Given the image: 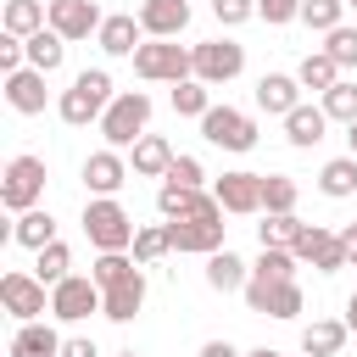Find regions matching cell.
<instances>
[{"instance_id":"obj_9","label":"cell","mask_w":357,"mask_h":357,"mask_svg":"<svg viewBox=\"0 0 357 357\" xmlns=\"http://www.w3.org/2000/svg\"><path fill=\"white\" fill-rule=\"evenodd\" d=\"M245 307L251 312H262V318H279V324H290V318H301V307H307V296H301V284L296 279H245Z\"/></svg>"},{"instance_id":"obj_16","label":"cell","mask_w":357,"mask_h":357,"mask_svg":"<svg viewBox=\"0 0 357 357\" xmlns=\"http://www.w3.org/2000/svg\"><path fill=\"white\" fill-rule=\"evenodd\" d=\"M50 73H39V67H17V73H6V106L17 112V117H39L45 112V100H50Z\"/></svg>"},{"instance_id":"obj_7","label":"cell","mask_w":357,"mask_h":357,"mask_svg":"<svg viewBox=\"0 0 357 357\" xmlns=\"http://www.w3.org/2000/svg\"><path fill=\"white\" fill-rule=\"evenodd\" d=\"M0 301L17 324H33V318H50V284L33 273V268H11L0 273Z\"/></svg>"},{"instance_id":"obj_36","label":"cell","mask_w":357,"mask_h":357,"mask_svg":"<svg viewBox=\"0 0 357 357\" xmlns=\"http://www.w3.org/2000/svg\"><path fill=\"white\" fill-rule=\"evenodd\" d=\"M296 234H301V218L296 212H262V223H257V240L262 245H296Z\"/></svg>"},{"instance_id":"obj_25","label":"cell","mask_w":357,"mask_h":357,"mask_svg":"<svg viewBox=\"0 0 357 357\" xmlns=\"http://www.w3.org/2000/svg\"><path fill=\"white\" fill-rule=\"evenodd\" d=\"M346 340H351L346 318H312V324L301 329V351H307V357H340Z\"/></svg>"},{"instance_id":"obj_26","label":"cell","mask_w":357,"mask_h":357,"mask_svg":"<svg viewBox=\"0 0 357 357\" xmlns=\"http://www.w3.org/2000/svg\"><path fill=\"white\" fill-rule=\"evenodd\" d=\"M0 28H6V33H17V39H28V33L50 28V6H45V0H6Z\"/></svg>"},{"instance_id":"obj_29","label":"cell","mask_w":357,"mask_h":357,"mask_svg":"<svg viewBox=\"0 0 357 357\" xmlns=\"http://www.w3.org/2000/svg\"><path fill=\"white\" fill-rule=\"evenodd\" d=\"M11 240H17V245H28V251H39V245H50V240H61V234H56V218H50L45 206H33V212H17Z\"/></svg>"},{"instance_id":"obj_43","label":"cell","mask_w":357,"mask_h":357,"mask_svg":"<svg viewBox=\"0 0 357 357\" xmlns=\"http://www.w3.org/2000/svg\"><path fill=\"white\" fill-rule=\"evenodd\" d=\"M61 357H100V351H95L89 335H67V340H61Z\"/></svg>"},{"instance_id":"obj_48","label":"cell","mask_w":357,"mask_h":357,"mask_svg":"<svg viewBox=\"0 0 357 357\" xmlns=\"http://www.w3.org/2000/svg\"><path fill=\"white\" fill-rule=\"evenodd\" d=\"M346 151L357 156V123H346Z\"/></svg>"},{"instance_id":"obj_1","label":"cell","mask_w":357,"mask_h":357,"mask_svg":"<svg viewBox=\"0 0 357 357\" xmlns=\"http://www.w3.org/2000/svg\"><path fill=\"white\" fill-rule=\"evenodd\" d=\"M112 73L106 67H84V73H73V84L56 95V117L67 123V128H89V123H100V112L112 106Z\"/></svg>"},{"instance_id":"obj_15","label":"cell","mask_w":357,"mask_h":357,"mask_svg":"<svg viewBox=\"0 0 357 357\" xmlns=\"http://www.w3.org/2000/svg\"><path fill=\"white\" fill-rule=\"evenodd\" d=\"M45 6H50V28H56L67 45L95 39V33H100V22H106V11H100L95 0H45Z\"/></svg>"},{"instance_id":"obj_6","label":"cell","mask_w":357,"mask_h":357,"mask_svg":"<svg viewBox=\"0 0 357 357\" xmlns=\"http://www.w3.org/2000/svg\"><path fill=\"white\" fill-rule=\"evenodd\" d=\"M190 50H195V78H201L206 89H223V84H234V78L245 73V45L229 39V33L201 39V45H190Z\"/></svg>"},{"instance_id":"obj_50","label":"cell","mask_w":357,"mask_h":357,"mask_svg":"<svg viewBox=\"0 0 357 357\" xmlns=\"http://www.w3.org/2000/svg\"><path fill=\"white\" fill-rule=\"evenodd\" d=\"M346 11H357V0H346Z\"/></svg>"},{"instance_id":"obj_5","label":"cell","mask_w":357,"mask_h":357,"mask_svg":"<svg viewBox=\"0 0 357 357\" xmlns=\"http://www.w3.org/2000/svg\"><path fill=\"white\" fill-rule=\"evenodd\" d=\"M45 156H33V151H22V156H11L6 162V173H0V201H6V212H33V206H45Z\"/></svg>"},{"instance_id":"obj_42","label":"cell","mask_w":357,"mask_h":357,"mask_svg":"<svg viewBox=\"0 0 357 357\" xmlns=\"http://www.w3.org/2000/svg\"><path fill=\"white\" fill-rule=\"evenodd\" d=\"M212 17H218L223 28H240V22L257 17V0H212Z\"/></svg>"},{"instance_id":"obj_22","label":"cell","mask_w":357,"mask_h":357,"mask_svg":"<svg viewBox=\"0 0 357 357\" xmlns=\"http://www.w3.org/2000/svg\"><path fill=\"white\" fill-rule=\"evenodd\" d=\"M284 123V139L296 145V151H312V145H324L329 139V112L324 106H312V100H301L290 117H279Z\"/></svg>"},{"instance_id":"obj_10","label":"cell","mask_w":357,"mask_h":357,"mask_svg":"<svg viewBox=\"0 0 357 357\" xmlns=\"http://www.w3.org/2000/svg\"><path fill=\"white\" fill-rule=\"evenodd\" d=\"M100 307H106V296H100V284L89 273H67L61 284H50V318L56 324H84Z\"/></svg>"},{"instance_id":"obj_2","label":"cell","mask_w":357,"mask_h":357,"mask_svg":"<svg viewBox=\"0 0 357 357\" xmlns=\"http://www.w3.org/2000/svg\"><path fill=\"white\" fill-rule=\"evenodd\" d=\"M151 112H156V100L145 95V89H117L112 95V106L100 112V145H117V151H128L139 134H151Z\"/></svg>"},{"instance_id":"obj_30","label":"cell","mask_w":357,"mask_h":357,"mask_svg":"<svg viewBox=\"0 0 357 357\" xmlns=\"http://www.w3.org/2000/svg\"><path fill=\"white\" fill-rule=\"evenodd\" d=\"M61 61H67V39H61L56 28L28 33V67H39V73H61Z\"/></svg>"},{"instance_id":"obj_41","label":"cell","mask_w":357,"mask_h":357,"mask_svg":"<svg viewBox=\"0 0 357 357\" xmlns=\"http://www.w3.org/2000/svg\"><path fill=\"white\" fill-rule=\"evenodd\" d=\"M257 17L268 28H284V22H301V0H257Z\"/></svg>"},{"instance_id":"obj_24","label":"cell","mask_w":357,"mask_h":357,"mask_svg":"<svg viewBox=\"0 0 357 357\" xmlns=\"http://www.w3.org/2000/svg\"><path fill=\"white\" fill-rule=\"evenodd\" d=\"M245 279H251V262L240 257V251H212L206 257V284L218 290V296H234V290H245Z\"/></svg>"},{"instance_id":"obj_38","label":"cell","mask_w":357,"mask_h":357,"mask_svg":"<svg viewBox=\"0 0 357 357\" xmlns=\"http://www.w3.org/2000/svg\"><path fill=\"white\" fill-rule=\"evenodd\" d=\"M301 22L312 33H329V28L346 22V0H301Z\"/></svg>"},{"instance_id":"obj_3","label":"cell","mask_w":357,"mask_h":357,"mask_svg":"<svg viewBox=\"0 0 357 357\" xmlns=\"http://www.w3.org/2000/svg\"><path fill=\"white\" fill-rule=\"evenodd\" d=\"M78 223H84V240H89L95 251H128L134 234H139V223L128 218V206H123L117 195H89Z\"/></svg>"},{"instance_id":"obj_40","label":"cell","mask_w":357,"mask_h":357,"mask_svg":"<svg viewBox=\"0 0 357 357\" xmlns=\"http://www.w3.org/2000/svg\"><path fill=\"white\" fill-rule=\"evenodd\" d=\"M167 184H184V190H201L206 184V167H201V156H173V167H167Z\"/></svg>"},{"instance_id":"obj_23","label":"cell","mask_w":357,"mask_h":357,"mask_svg":"<svg viewBox=\"0 0 357 357\" xmlns=\"http://www.w3.org/2000/svg\"><path fill=\"white\" fill-rule=\"evenodd\" d=\"M173 156H178V151H173L162 134H139V139L128 145V167H134V178H167Z\"/></svg>"},{"instance_id":"obj_4","label":"cell","mask_w":357,"mask_h":357,"mask_svg":"<svg viewBox=\"0 0 357 357\" xmlns=\"http://www.w3.org/2000/svg\"><path fill=\"white\" fill-rule=\"evenodd\" d=\"M128 61H134V78H145V84H184V78H195V50L178 45V39H145Z\"/></svg>"},{"instance_id":"obj_17","label":"cell","mask_w":357,"mask_h":357,"mask_svg":"<svg viewBox=\"0 0 357 357\" xmlns=\"http://www.w3.org/2000/svg\"><path fill=\"white\" fill-rule=\"evenodd\" d=\"M95 45H100V56H112V61H123V56H134V50L145 45V28H139V11H112V17L100 22V33H95Z\"/></svg>"},{"instance_id":"obj_11","label":"cell","mask_w":357,"mask_h":357,"mask_svg":"<svg viewBox=\"0 0 357 357\" xmlns=\"http://www.w3.org/2000/svg\"><path fill=\"white\" fill-rule=\"evenodd\" d=\"M167 240L178 257H212L229 245V223L223 218H167Z\"/></svg>"},{"instance_id":"obj_14","label":"cell","mask_w":357,"mask_h":357,"mask_svg":"<svg viewBox=\"0 0 357 357\" xmlns=\"http://www.w3.org/2000/svg\"><path fill=\"white\" fill-rule=\"evenodd\" d=\"M78 173H84V190H89V195H117V190L134 178V167H128V151H117V145H100V151H89Z\"/></svg>"},{"instance_id":"obj_28","label":"cell","mask_w":357,"mask_h":357,"mask_svg":"<svg viewBox=\"0 0 357 357\" xmlns=\"http://www.w3.org/2000/svg\"><path fill=\"white\" fill-rule=\"evenodd\" d=\"M296 78H301V89H318V95H324V89H335L346 73H340V61H335L329 50H307V56L296 61Z\"/></svg>"},{"instance_id":"obj_18","label":"cell","mask_w":357,"mask_h":357,"mask_svg":"<svg viewBox=\"0 0 357 357\" xmlns=\"http://www.w3.org/2000/svg\"><path fill=\"white\" fill-rule=\"evenodd\" d=\"M145 268H134L128 279H117V284H106L100 296H106V307H100V318H112V324H134L139 318V307H145Z\"/></svg>"},{"instance_id":"obj_37","label":"cell","mask_w":357,"mask_h":357,"mask_svg":"<svg viewBox=\"0 0 357 357\" xmlns=\"http://www.w3.org/2000/svg\"><path fill=\"white\" fill-rule=\"evenodd\" d=\"M318 106L329 112V123H357V84H351V78H340L335 89H324V95H318Z\"/></svg>"},{"instance_id":"obj_31","label":"cell","mask_w":357,"mask_h":357,"mask_svg":"<svg viewBox=\"0 0 357 357\" xmlns=\"http://www.w3.org/2000/svg\"><path fill=\"white\" fill-rule=\"evenodd\" d=\"M33 273H39L45 284H61V279L73 273V245H67V240L39 245V251H33Z\"/></svg>"},{"instance_id":"obj_12","label":"cell","mask_w":357,"mask_h":357,"mask_svg":"<svg viewBox=\"0 0 357 357\" xmlns=\"http://www.w3.org/2000/svg\"><path fill=\"white\" fill-rule=\"evenodd\" d=\"M290 251H296L301 262H312L318 273H340V268H351V251H346L340 229H324V223H301V234H296Z\"/></svg>"},{"instance_id":"obj_19","label":"cell","mask_w":357,"mask_h":357,"mask_svg":"<svg viewBox=\"0 0 357 357\" xmlns=\"http://www.w3.org/2000/svg\"><path fill=\"white\" fill-rule=\"evenodd\" d=\"M145 39H178L190 28V0H139Z\"/></svg>"},{"instance_id":"obj_44","label":"cell","mask_w":357,"mask_h":357,"mask_svg":"<svg viewBox=\"0 0 357 357\" xmlns=\"http://www.w3.org/2000/svg\"><path fill=\"white\" fill-rule=\"evenodd\" d=\"M195 357H245V351H240V346H229V340H206Z\"/></svg>"},{"instance_id":"obj_39","label":"cell","mask_w":357,"mask_h":357,"mask_svg":"<svg viewBox=\"0 0 357 357\" xmlns=\"http://www.w3.org/2000/svg\"><path fill=\"white\" fill-rule=\"evenodd\" d=\"M324 50L340 61V73H351V67H357V28H351V22L329 28V33H324Z\"/></svg>"},{"instance_id":"obj_21","label":"cell","mask_w":357,"mask_h":357,"mask_svg":"<svg viewBox=\"0 0 357 357\" xmlns=\"http://www.w3.org/2000/svg\"><path fill=\"white\" fill-rule=\"evenodd\" d=\"M296 106H301V78H296V73H262V78H257V112L290 117Z\"/></svg>"},{"instance_id":"obj_34","label":"cell","mask_w":357,"mask_h":357,"mask_svg":"<svg viewBox=\"0 0 357 357\" xmlns=\"http://www.w3.org/2000/svg\"><path fill=\"white\" fill-rule=\"evenodd\" d=\"M134 262H145V268H156L167 251H173V240H167V223H139V234H134Z\"/></svg>"},{"instance_id":"obj_20","label":"cell","mask_w":357,"mask_h":357,"mask_svg":"<svg viewBox=\"0 0 357 357\" xmlns=\"http://www.w3.org/2000/svg\"><path fill=\"white\" fill-rule=\"evenodd\" d=\"M61 340L50 318H33V324H17L11 340H6V357H61Z\"/></svg>"},{"instance_id":"obj_33","label":"cell","mask_w":357,"mask_h":357,"mask_svg":"<svg viewBox=\"0 0 357 357\" xmlns=\"http://www.w3.org/2000/svg\"><path fill=\"white\" fill-rule=\"evenodd\" d=\"M301 184L290 173H262V212H296Z\"/></svg>"},{"instance_id":"obj_47","label":"cell","mask_w":357,"mask_h":357,"mask_svg":"<svg viewBox=\"0 0 357 357\" xmlns=\"http://www.w3.org/2000/svg\"><path fill=\"white\" fill-rule=\"evenodd\" d=\"M245 357H284V351H273V346H251Z\"/></svg>"},{"instance_id":"obj_45","label":"cell","mask_w":357,"mask_h":357,"mask_svg":"<svg viewBox=\"0 0 357 357\" xmlns=\"http://www.w3.org/2000/svg\"><path fill=\"white\" fill-rule=\"evenodd\" d=\"M340 240H346V251H351V268H357V218L340 229Z\"/></svg>"},{"instance_id":"obj_46","label":"cell","mask_w":357,"mask_h":357,"mask_svg":"<svg viewBox=\"0 0 357 357\" xmlns=\"http://www.w3.org/2000/svg\"><path fill=\"white\" fill-rule=\"evenodd\" d=\"M340 318H346V329H351V335H357V290H351V296H346V312H340Z\"/></svg>"},{"instance_id":"obj_35","label":"cell","mask_w":357,"mask_h":357,"mask_svg":"<svg viewBox=\"0 0 357 357\" xmlns=\"http://www.w3.org/2000/svg\"><path fill=\"white\" fill-rule=\"evenodd\" d=\"M173 112H178V117H195V123H201V117L212 112V89H206L201 78H184V84H173Z\"/></svg>"},{"instance_id":"obj_13","label":"cell","mask_w":357,"mask_h":357,"mask_svg":"<svg viewBox=\"0 0 357 357\" xmlns=\"http://www.w3.org/2000/svg\"><path fill=\"white\" fill-rule=\"evenodd\" d=\"M212 195L223 201L229 218H262V173L251 167H229L212 178Z\"/></svg>"},{"instance_id":"obj_27","label":"cell","mask_w":357,"mask_h":357,"mask_svg":"<svg viewBox=\"0 0 357 357\" xmlns=\"http://www.w3.org/2000/svg\"><path fill=\"white\" fill-rule=\"evenodd\" d=\"M318 190L329 195V201H351L357 195V156L346 151V156H329L324 167H318Z\"/></svg>"},{"instance_id":"obj_32","label":"cell","mask_w":357,"mask_h":357,"mask_svg":"<svg viewBox=\"0 0 357 357\" xmlns=\"http://www.w3.org/2000/svg\"><path fill=\"white\" fill-rule=\"evenodd\" d=\"M296 268H301V257L290 245H262L251 262V279H296Z\"/></svg>"},{"instance_id":"obj_49","label":"cell","mask_w":357,"mask_h":357,"mask_svg":"<svg viewBox=\"0 0 357 357\" xmlns=\"http://www.w3.org/2000/svg\"><path fill=\"white\" fill-rule=\"evenodd\" d=\"M117 357H139V351H134V346H128V351H117Z\"/></svg>"},{"instance_id":"obj_8","label":"cell","mask_w":357,"mask_h":357,"mask_svg":"<svg viewBox=\"0 0 357 357\" xmlns=\"http://www.w3.org/2000/svg\"><path fill=\"white\" fill-rule=\"evenodd\" d=\"M201 139H206V145H218V151L245 156V151L257 145V117H251V112H240V106H218V100H212V112L201 117Z\"/></svg>"}]
</instances>
